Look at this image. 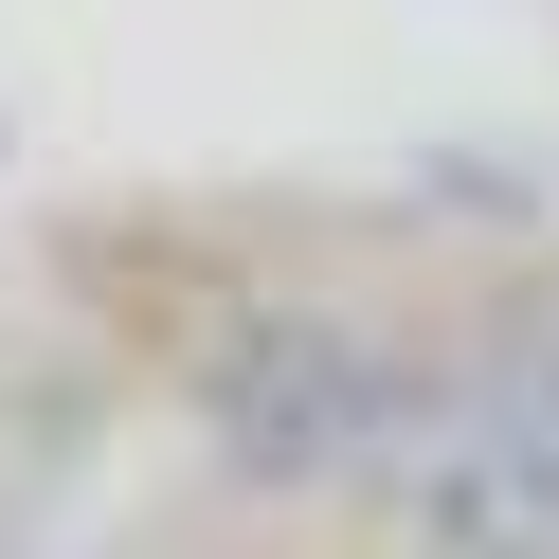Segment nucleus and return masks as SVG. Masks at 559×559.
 I'll return each instance as SVG.
<instances>
[{
    "instance_id": "obj_1",
    "label": "nucleus",
    "mask_w": 559,
    "mask_h": 559,
    "mask_svg": "<svg viewBox=\"0 0 559 559\" xmlns=\"http://www.w3.org/2000/svg\"><path fill=\"white\" fill-rule=\"evenodd\" d=\"M433 415V361L361 307H235L199 343V433L253 487H379Z\"/></svg>"
}]
</instances>
